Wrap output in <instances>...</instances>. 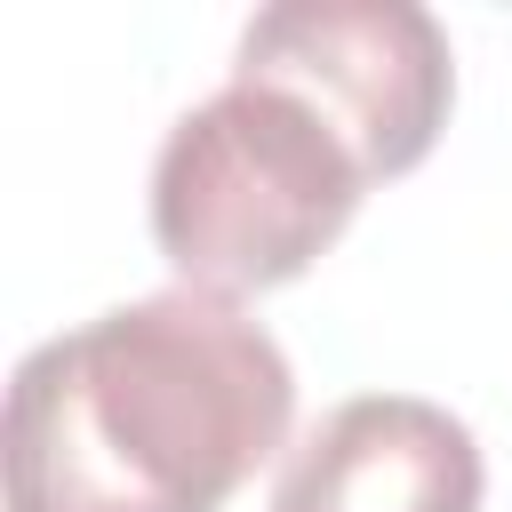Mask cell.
<instances>
[{
    "instance_id": "3",
    "label": "cell",
    "mask_w": 512,
    "mask_h": 512,
    "mask_svg": "<svg viewBox=\"0 0 512 512\" xmlns=\"http://www.w3.org/2000/svg\"><path fill=\"white\" fill-rule=\"evenodd\" d=\"M232 80L304 96L368 168V184L408 176L456 104V56L416 0H272L240 32Z\"/></svg>"
},
{
    "instance_id": "1",
    "label": "cell",
    "mask_w": 512,
    "mask_h": 512,
    "mask_svg": "<svg viewBox=\"0 0 512 512\" xmlns=\"http://www.w3.org/2000/svg\"><path fill=\"white\" fill-rule=\"evenodd\" d=\"M296 368L232 296L112 304L8 376V512H224L288 440Z\"/></svg>"
},
{
    "instance_id": "4",
    "label": "cell",
    "mask_w": 512,
    "mask_h": 512,
    "mask_svg": "<svg viewBox=\"0 0 512 512\" xmlns=\"http://www.w3.org/2000/svg\"><path fill=\"white\" fill-rule=\"evenodd\" d=\"M480 440L424 392L336 400L280 464L272 512H480Z\"/></svg>"
},
{
    "instance_id": "2",
    "label": "cell",
    "mask_w": 512,
    "mask_h": 512,
    "mask_svg": "<svg viewBox=\"0 0 512 512\" xmlns=\"http://www.w3.org/2000/svg\"><path fill=\"white\" fill-rule=\"evenodd\" d=\"M368 192L360 152L288 88L224 80L152 160V240L200 296H256L296 280Z\"/></svg>"
}]
</instances>
